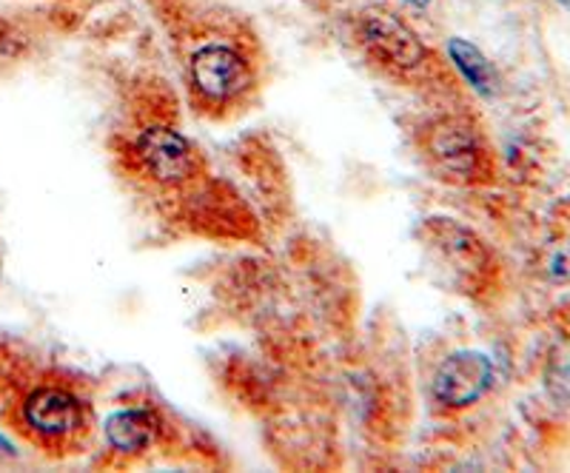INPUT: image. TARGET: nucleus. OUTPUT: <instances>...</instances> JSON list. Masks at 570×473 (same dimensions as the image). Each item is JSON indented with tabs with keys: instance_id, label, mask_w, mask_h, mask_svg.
<instances>
[{
	"instance_id": "obj_5",
	"label": "nucleus",
	"mask_w": 570,
	"mask_h": 473,
	"mask_svg": "<svg viewBox=\"0 0 570 473\" xmlns=\"http://www.w3.org/2000/svg\"><path fill=\"white\" fill-rule=\"evenodd\" d=\"M428 155L434 157L445 175L471 177L480 169V144L476 135L460 120H442L428 131Z\"/></svg>"
},
{
	"instance_id": "obj_6",
	"label": "nucleus",
	"mask_w": 570,
	"mask_h": 473,
	"mask_svg": "<svg viewBox=\"0 0 570 473\" xmlns=\"http://www.w3.org/2000/svg\"><path fill=\"white\" fill-rule=\"evenodd\" d=\"M23 416L38 434L63 436L80 425V402L60 388H40L23 405Z\"/></svg>"
},
{
	"instance_id": "obj_7",
	"label": "nucleus",
	"mask_w": 570,
	"mask_h": 473,
	"mask_svg": "<svg viewBox=\"0 0 570 473\" xmlns=\"http://www.w3.org/2000/svg\"><path fill=\"white\" fill-rule=\"evenodd\" d=\"M106 440L124 454H140L155 440V420L146 411H117L106 420Z\"/></svg>"
},
{
	"instance_id": "obj_8",
	"label": "nucleus",
	"mask_w": 570,
	"mask_h": 473,
	"mask_svg": "<svg viewBox=\"0 0 570 473\" xmlns=\"http://www.w3.org/2000/svg\"><path fill=\"white\" fill-rule=\"evenodd\" d=\"M448 55H451L454 66L462 72V78L480 91V95H493V91H497V69H493L491 60H488L476 46L468 43V40L462 38H451L448 40Z\"/></svg>"
},
{
	"instance_id": "obj_2",
	"label": "nucleus",
	"mask_w": 570,
	"mask_h": 473,
	"mask_svg": "<svg viewBox=\"0 0 570 473\" xmlns=\"http://www.w3.org/2000/svg\"><path fill=\"white\" fill-rule=\"evenodd\" d=\"M188 75H191V86L200 91L203 98L214 100V104L237 98L252 83L246 58L226 43L200 46L191 55Z\"/></svg>"
},
{
	"instance_id": "obj_4",
	"label": "nucleus",
	"mask_w": 570,
	"mask_h": 473,
	"mask_svg": "<svg viewBox=\"0 0 570 473\" xmlns=\"http://www.w3.org/2000/svg\"><path fill=\"white\" fill-rule=\"evenodd\" d=\"M137 155H140L142 169L160 183H183L195 171L191 146L186 144L180 131L169 129V126H151L142 131Z\"/></svg>"
},
{
	"instance_id": "obj_11",
	"label": "nucleus",
	"mask_w": 570,
	"mask_h": 473,
	"mask_svg": "<svg viewBox=\"0 0 570 473\" xmlns=\"http://www.w3.org/2000/svg\"><path fill=\"white\" fill-rule=\"evenodd\" d=\"M411 7H428V3H431V0H409Z\"/></svg>"
},
{
	"instance_id": "obj_12",
	"label": "nucleus",
	"mask_w": 570,
	"mask_h": 473,
	"mask_svg": "<svg viewBox=\"0 0 570 473\" xmlns=\"http://www.w3.org/2000/svg\"><path fill=\"white\" fill-rule=\"evenodd\" d=\"M559 3H564V7H568V9H570V0H559Z\"/></svg>"
},
{
	"instance_id": "obj_1",
	"label": "nucleus",
	"mask_w": 570,
	"mask_h": 473,
	"mask_svg": "<svg viewBox=\"0 0 570 473\" xmlns=\"http://www.w3.org/2000/svg\"><path fill=\"white\" fill-rule=\"evenodd\" d=\"M360 38L365 49L396 72H414L425 63L428 49L420 35L389 9H368L360 18Z\"/></svg>"
},
{
	"instance_id": "obj_10",
	"label": "nucleus",
	"mask_w": 570,
	"mask_h": 473,
	"mask_svg": "<svg viewBox=\"0 0 570 473\" xmlns=\"http://www.w3.org/2000/svg\"><path fill=\"white\" fill-rule=\"evenodd\" d=\"M553 388H557V394L562 396V400H570V348L564 351L562 357L557 359V365H553Z\"/></svg>"
},
{
	"instance_id": "obj_9",
	"label": "nucleus",
	"mask_w": 570,
	"mask_h": 473,
	"mask_svg": "<svg viewBox=\"0 0 570 473\" xmlns=\"http://www.w3.org/2000/svg\"><path fill=\"white\" fill-rule=\"evenodd\" d=\"M436 243H440L442 254H445L456 268H480L485 263V248L473 237L468 228L456 226V223H436Z\"/></svg>"
},
{
	"instance_id": "obj_3",
	"label": "nucleus",
	"mask_w": 570,
	"mask_h": 473,
	"mask_svg": "<svg viewBox=\"0 0 570 473\" xmlns=\"http://www.w3.org/2000/svg\"><path fill=\"white\" fill-rule=\"evenodd\" d=\"M493 380L491 359L480 351H460L448 357L434 376L436 402L448 408H465L473 405L488 391Z\"/></svg>"
}]
</instances>
